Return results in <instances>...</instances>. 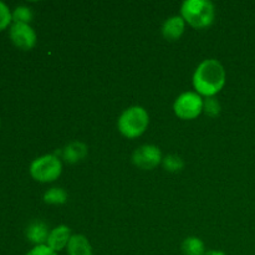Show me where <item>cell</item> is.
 Masks as SVG:
<instances>
[{
  "label": "cell",
  "instance_id": "2e32d148",
  "mask_svg": "<svg viewBox=\"0 0 255 255\" xmlns=\"http://www.w3.org/2000/svg\"><path fill=\"white\" fill-rule=\"evenodd\" d=\"M12 20L14 22H24V24H29L32 20V11L29 6L25 5H19L15 7L12 11Z\"/></svg>",
  "mask_w": 255,
  "mask_h": 255
},
{
  "label": "cell",
  "instance_id": "8fae6325",
  "mask_svg": "<svg viewBox=\"0 0 255 255\" xmlns=\"http://www.w3.org/2000/svg\"><path fill=\"white\" fill-rule=\"evenodd\" d=\"M66 251L67 255H92L91 244L82 234H72Z\"/></svg>",
  "mask_w": 255,
  "mask_h": 255
},
{
  "label": "cell",
  "instance_id": "4fadbf2b",
  "mask_svg": "<svg viewBox=\"0 0 255 255\" xmlns=\"http://www.w3.org/2000/svg\"><path fill=\"white\" fill-rule=\"evenodd\" d=\"M182 252L184 255H204L207 253L204 243L198 237H188L182 243Z\"/></svg>",
  "mask_w": 255,
  "mask_h": 255
},
{
  "label": "cell",
  "instance_id": "d6986e66",
  "mask_svg": "<svg viewBox=\"0 0 255 255\" xmlns=\"http://www.w3.org/2000/svg\"><path fill=\"white\" fill-rule=\"evenodd\" d=\"M26 255H59L56 252L50 249L46 244L44 246H35L31 251H29Z\"/></svg>",
  "mask_w": 255,
  "mask_h": 255
},
{
  "label": "cell",
  "instance_id": "ac0fdd59",
  "mask_svg": "<svg viewBox=\"0 0 255 255\" xmlns=\"http://www.w3.org/2000/svg\"><path fill=\"white\" fill-rule=\"evenodd\" d=\"M12 20V12L4 1H0V31L9 26Z\"/></svg>",
  "mask_w": 255,
  "mask_h": 255
},
{
  "label": "cell",
  "instance_id": "7c38bea8",
  "mask_svg": "<svg viewBox=\"0 0 255 255\" xmlns=\"http://www.w3.org/2000/svg\"><path fill=\"white\" fill-rule=\"evenodd\" d=\"M49 229L47 226L42 222H34L30 224L26 229V237L31 243L36 244V246H44L47 242V237H49Z\"/></svg>",
  "mask_w": 255,
  "mask_h": 255
},
{
  "label": "cell",
  "instance_id": "277c9868",
  "mask_svg": "<svg viewBox=\"0 0 255 255\" xmlns=\"http://www.w3.org/2000/svg\"><path fill=\"white\" fill-rule=\"evenodd\" d=\"M29 171L35 181L50 183L56 181L61 176L62 162L56 154L47 153L35 158L30 164Z\"/></svg>",
  "mask_w": 255,
  "mask_h": 255
},
{
  "label": "cell",
  "instance_id": "9c48e42d",
  "mask_svg": "<svg viewBox=\"0 0 255 255\" xmlns=\"http://www.w3.org/2000/svg\"><path fill=\"white\" fill-rule=\"evenodd\" d=\"M186 29V21L181 15H173L168 17L162 25V35L168 41H176L183 35Z\"/></svg>",
  "mask_w": 255,
  "mask_h": 255
},
{
  "label": "cell",
  "instance_id": "5bb4252c",
  "mask_svg": "<svg viewBox=\"0 0 255 255\" xmlns=\"http://www.w3.org/2000/svg\"><path fill=\"white\" fill-rule=\"evenodd\" d=\"M66 201L67 192L64 188H60V187H52V188L47 189L44 194V202L47 204L59 206V204L66 203Z\"/></svg>",
  "mask_w": 255,
  "mask_h": 255
},
{
  "label": "cell",
  "instance_id": "9a60e30c",
  "mask_svg": "<svg viewBox=\"0 0 255 255\" xmlns=\"http://www.w3.org/2000/svg\"><path fill=\"white\" fill-rule=\"evenodd\" d=\"M162 164H163V168L166 169V171L172 172V173L182 171L184 167L183 159L179 156H177V154H168V156L163 157Z\"/></svg>",
  "mask_w": 255,
  "mask_h": 255
},
{
  "label": "cell",
  "instance_id": "6da1fadb",
  "mask_svg": "<svg viewBox=\"0 0 255 255\" xmlns=\"http://www.w3.org/2000/svg\"><path fill=\"white\" fill-rule=\"evenodd\" d=\"M192 81L197 94L214 97L226 85V70L218 60L206 59L197 66Z\"/></svg>",
  "mask_w": 255,
  "mask_h": 255
},
{
  "label": "cell",
  "instance_id": "ffe728a7",
  "mask_svg": "<svg viewBox=\"0 0 255 255\" xmlns=\"http://www.w3.org/2000/svg\"><path fill=\"white\" fill-rule=\"evenodd\" d=\"M204 255H227V254L221 251H208Z\"/></svg>",
  "mask_w": 255,
  "mask_h": 255
},
{
  "label": "cell",
  "instance_id": "8992f818",
  "mask_svg": "<svg viewBox=\"0 0 255 255\" xmlns=\"http://www.w3.org/2000/svg\"><path fill=\"white\" fill-rule=\"evenodd\" d=\"M161 149L154 144H142L138 148L134 149L132 154V162L136 167L143 171H151L156 168L159 163H162Z\"/></svg>",
  "mask_w": 255,
  "mask_h": 255
},
{
  "label": "cell",
  "instance_id": "e0dca14e",
  "mask_svg": "<svg viewBox=\"0 0 255 255\" xmlns=\"http://www.w3.org/2000/svg\"><path fill=\"white\" fill-rule=\"evenodd\" d=\"M222 106L216 97H206L203 101V112L209 117H216L221 114Z\"/></svg>",
  "mask_w": 255,
  "mask_h": 255
},
{
  "label": "cell",
  "instance_id": "7a4b0ae2",
  "mask_svg": "<svg viewBox=\"0 0 255 255\" xmlns=\"http://www.w3.org/2000/svg\"><path fill=\"white\" fill-rule=\"evenodd\" d=\"M181 16L192 27L204 29L213 24L216 9L209 0H184L181 6Z\"/></svg>",
  "mask_w": 255,
  "mask_h": 255
},
{
  "label": "cell",
  "instance_id": "5b68a950",
  "mask_svg": "<svg viewBox=\"0 0 255 255\" xmlns=\"http://www.w3.org/2000/svg\"><path fill=\"white\" fill-rule=\"evenodd\" d=\"M202 96L197 92L187 91L179 95L173 104V111L182 120H194L203 112Z\"/></svg>",
  "mask_w": 255,
  "mask_h": 255
},
{
  "label": "cell",
  "instance_id": "ba28073f",
  "mask_svg": "<svg viewBox=\"0 0 255 255\" xmlns=\"http://www.w3.org/2000/svg\"><path fill=\"white\" fill-rule=\"evenodd\" d=\"M71 237V229L67 226L61 224V226L55 227L54 229L50 231L49 237H47L46 246L57 253V252H61L62 249L66 248Z\"/></svg>",
  "mask_w": 255,
  "mask_h": 255
},
{
  "label": "cell",
  "instance_id": "3957f363",
  "mask_svg": "<svg viewBox=\"0 0 255 255\" xmlns=\"http://www.w3.org/2000/svg\"><path fill=\"white\" fill-rule=\"evenodd\" d=\"M149 124V116L142 106H131L125 110L119 117L117 127L126 138H137L142 136Z\"/></svg>",
  "mask_w": 255,
  "mask_h": 255
},
{
  "label": "cell",
  "instance_id": "52a82bcc",
  "mask_svg": "<svg viewBox=\"0 0 255 255\" xmlns=\"http://www.w3.org/2000/svg\"><path fill=\"white\" fill-rule=\"evenodd\" d=\"M9 36L12 44L24 51L31 50L36 45V32L29 24L12 22L9 30Z\"/></svg>",
  "mask_w": 255,
  "mask_h": 255
},
{
  "label": "cell",
  "instance_id": "30bf717a",
  "mask_svg": "<svg viewBox=\"0 0 255 255\" xmlns=\"http://www.w3.org/2000/svg\"><path fill=\"white\" fill-rule=\"evenodd\" d=\"M87 152L89 151H87L86 144L79 141H74L62 148V158L67 163L74 164L82 161L87 156Z\"/></svg>",
  "mask_w": 255,
  "mask_h": 255
}]
</instances>
